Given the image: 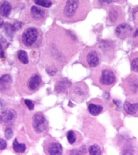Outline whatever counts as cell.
Segmentation results:
<instances>
[{
  "mask_svg": "<svg viewBox=\"0 0 138 155\" xmlns=\"http://www.w3.org/2000/svg\"><path fill=\"white\" fill-rule=\"evenodd\" d=\"M5 136L7 139H10L13 137V131L10 128H8L6 129L5 132Z\"/></svg>",
  "mask_w": 138,
  "mask_h": 155,
  "instance_id": "24",
  "label": "cell"
},
{
  "mask_svg": "<svg viewBox=\"0 0 138 155\" xmlns=\"http://www.w3.org/2000/svg\"><path fill=\"white\" fill-rule=\"evenodd\" d=\"M67 137L70 144L73 145L77 142V134L74 131H69L67 133Z\"/></svg>",
  "mask_w": 138,
  "mask_h": 155,
  "instance_id": "20",
  "label": "cell"
},
{
  "mask_svg": "<svg viewBox=\"0 0 138 155\" xmlns=\"http://www.w3.org/2000/svg\"><path fill=\"white\" fill-rule=\"evenodd\" d=\"M131 67L134 71L138 73V57H136L133 59L131 63Z\"/></svg>",
  "mask_w": 138,
  "mask_h": 155,
  "instance_id": "23",
  "label": "cell"
},
{
  "mask_svg": "<svg viewBox=\"0 0 138 155\" xmlns=\"http://www.w3.org/2000/svg\"><path fill=\"white\" fill-rule=\"evenodd\" d=\"M31 14L35 20L40 21L45 17V12L36 6H33L31 8Z\"/></svg>",
  "mask_w": 138,
  "mask_h": 155,
  "instance_id": "16",
  "label": "cell"
},
{
  "mask_svg": "<svg viewBox=\"0 0 138 155\" xmlns=\"http://www.w3.org/2000/svg\"><path fill=\"white\" fill-rule=\"evenodd\" d=\"M12 84V79L10 75L5 74L0 77V92L9 90Z\"/></svg>",
  "mask_w": 138,
  "mask_h": 155,
  "instance_id": "12",
  "label": "cell"
},
{
  "mask_svg": "<svg viewBox=\"0 0 138 155\" xmlns=\"http://www.w3.org/2000/svg\"><path fill=\"white\" fill-rule=\"evenodd\" d=\"M34 2L36 5L45 8H49L52 5L51 0H34Z\"/></svg>",
  "mask_w": 138,
  "mask_h": 155,
  "instance_id": "22",
  "label": "cell"
},
{
  "mask_svg": "<svg viewBox=\"0 0 138 155\" xmlns=\"http://www.w3.org/2000/svg\"><path fill=\"white\" fill-rule=\"evenodd\" d=\"M99 57L97 52L94 50L89 51L86 56V63L90 67H96L99 64Z\"/></svg>",
  "mask_w": 138,
  "mask_h": 155,
  "instance_id": "13",
  "label": "cell"
},
{
  "mask_svg": "<svg viewBox=\"0 0 138 155\" xmlns=\"http://www.w3.org/2000/svg\"><path fill=\"white\" fill-rule=\"evenodd\" d=\"M3 57H4V51L1 43H0V58H3Z\"/></svg>",
  "mask_w": 138,
  "mask_h": 155,
  "instance_id": "27",
  "label": "cell"
},
{
  "mask_svg": "<svg viewBox=\"0 0 138 155\" xmlns=\"http://www.w3.org/2000/svg\"><path fill=\"white\" fill-rule=\"evenodd\" d=\"M79 0H67L63 10L64 16L67 19H72L74 17L79 7Z\"/></svg>",
  "mask_w": 138,
  "mask_h": 155,
  "instance_id": "8",
  "label": "cell"
},
{
  "mask_svg": "<svg viewBox=\"0 0 138 155\" xmlns=\"http://www.w3.org/2000/svg\"><path fill=\"white\" fill-rule=\"evenodd\" d=\"M134 37H138V29H136L135 33H134Z\"/></svg>",
  "mask_w": 138,
  "mask_h": 155,
  "instance_id": "30",
  "label": "cell"
},
{
  "mask_svg": "<svg viewBox=\"0 0 138 155\" xmlns=\"http://www.w3.org/2000/svg\"><path fill=\"white\" fill-rule=\"evenodd\" d=\"M25 103L26 105V106L28 107V108L29 109V110H33L34 109V104L33 103L32 101L29 100H25Z\"/></svg>",
  "mask_w": 138,
  "mask_h": 155,
  "instance_id": "25",
  "label": "cell"
},
{
  "mask_svg": "<svg viewBox=\"0 0 138 155\" xmlns=\"http://www.w3.org/2000/svg\"><path fill=\"white\" fill-rule=\"evenodd\" d=\"M16 117V112L12 109H7L0 113V122L4 124L14 123Z\"/></svg>",
  "mask_w": 138,
  "mask_h": 155,
  "instance_id": "9",
  "label": "cell"
},
{
  "mask_svg": "<svg viewBox=\"0 0 138 155\" xmlns=\"http://www.w3.org/2000/svg\"><path fill=\"white\" fill-rule=\"evenodd\" d=\"M103 105L100 104L96 103H89L88 106V110L89 112L92 116H96L100 114V113L103 110Z\"/></svg>",
  "mask_w": 138,
  "mask_h": 155,
  "instance_id": "14",
  "label": "cell"
},
{
  "mask_svg": "<svg viewBox=\"0 0 138 155\" xmlns=\"http://www.w3.org/2000/svg\"><path fill=\"white\" fill-rule=\"evenodd\" d=\"M3 26V21L1 17H0V28H2Z\"/></svg>",
  "mask_w": 138,
  "mask_h": 155,
  "instance_id": "29",
  "label": "cell"
},
{
  "mask_svg": "<svg viewBox=\"0 0 138 155\" xmlns=\"http://www.w3.org/2000/svg\"><path fill=\"white\" fill-rule=\"evenodd\" d=\"M88 152L91 155H100L102 154L100 147L97 144H93L89 146L88 148Z\"/></svg>",
  "mask_w": 138,
  "mask_h": 155,
  "instance_id": "21",
  "label": "cell"
},
{
  "mask_svg": "<svg viewBox=\"0 0 138 155\" xmlns=\"http://www.w3.org/2000/svg\"><path fill=\"white\" fill-rule=\"evenodd\" d=\"M13 149L15 152L18 153H25L26 150V146L25 144H20L18 142L17 139H15L13 142Z\"/></svg>",
  "mask_w": 138,
  "mask_h": 155,
  "instance_id": "18",
  "label": "cell"
},
{
  "mask_svg": "<svg viewBox=\"0 0 138 155\" xmlns=\"http://www.w3.org/2000/svg\"><path fill=\"white\" fill-rule=\"evenodd\" d=\"M123 109L129 115H137L138 114V101H133V100H126L123 105Z\"/></svg>",
  "mask_w": 138,
  "mask_h": 155,
  "instance_id": "10",
  "label": "cell"
},
{
  "mask_svg": "<svg viewBox=\"0 0 138 155\" xmlns=\"http://www.w3.org/2000/svg\"><path fill=\"white\" fill-rule=\"evenodd\" d=\"M39 31L37 28L32 27L26 29L22 35V42L26 47L33 46L38 40Z\"/></svg>",
  "mask_w": 138,
  "mask_h": 155,
  "instance_id": "5",
  "label": "cell"
},
{
  "mask_svg": "<svg viewBox=\"0 0 138 155\" xmlns=\"http://www.w3.org/2000/svg\"><path fill=\"white\" fill-rule=\"evenodd\" d=\"M101 4H109L112 2V0H99Z\"/></svg>",
  "mask_w": 138,
  "mask_h": 155,
  "instance_id": "28",
  "label": "cell"
},
{
  "mask_svg": "<svg viewBox=\"0 0 138 155\" xmlns=\"http://www.w3.org/2000/svg\"><path fill=\"white\" fill-rule=\"evenodd\" d=\"M12 10L11 4L8 2L4 0L0 4V14L3 17H8Z\"/></svg>",
  "mask_w": 138,
  "mask_h": 155,
  "instance_id": "15",
  "label": "cell"
},
{
  "mask_svg": "<svg viewBox=\"0 0 138 155\" xmlns=\"http://www.w3.org/2000/svg\"><path fill=\"white\" fill-rule=\"evenodd\" d=\"M44 151L47 154L59 155L63 153V147L59 142L50 139L45 142Z\"/></svg>",
  "mask_w": 138,
  "mask_h": 155,
  "instance_id": "6",
  "label": "cell"
},
{
  "mask_svg": "<svg viewBox=\"0 0 138 155\" xmlns=\"http://www.w3.org/2000/svg\"><path fill=\"white\" fill-rule=\"evenodd\" d=\"M123 88L127 95L136 94L138 93V78L135 77H128L123 82Z\"/></svg>",
  "mask_w": 138,
  "mask_h": 155,
  "instance_id": "7",
  "label": "cell"
},
{
  "mask_svg": "<svg viewBox=\"0 0 138 155\" xmlns=\"http://www.w3.org/2000/svg\"><path fill=\"white\" fill-rule=\"evenodd\" d=\"M33 132L37 135L43 134L48 128V122L42 112H37L33 116L31 121Z\"/></svg>",
  "mask_w": 138,
  "mask_h": 155,
  "instance_id": "2",
  "label": "cell"
},
{
  "mask_svg": "<svg viewBox=\"0 0 138 155\" xmlns=\"http://www.w3.org/2000/svg\"><path fill=\"white\" fill-rule=\"evenodd\" d=\"M132 33V27L127 24H121L116 28L115 33L121 39L127 38Z\"/></svg>",
  "mask_w": 138,
  "mask_h": 155,
  "instance_id": "11",
  "label": "cell"
},
{
  "mask_svg": "<svg viewBox=\"0 0 138 155\" xmlns=\"http://www.w3.org/2000/svg\"><path fill=\"white\" fill-rule=\"evenodd\" d=\"M22 86L25 87V91L29 93L35 92L40 87L42 82L41 77L38 74H33L28 77L25 82H21Z\"/></svg>",
  "mask_w": 138,
  "mask_h": 155,
  "instance_id": "4",
  "label": "cell"
},
{
  "mask_svg": "<svg viewBox=\"0 0 138 155\" xmlns=\"http://www.w3.org/2000/svg\"><path fill=\"white\" fill-rule=\"evenodd\" d=\"M70 85V82L67 79H62L58 81L55 86V89L58 92H63L66 91Z\"/></svg>",
  "mask_w": 138,
  "mask_h": 155,
  "instance_id": "17",
  "label": "cell"
},
{
  "mask_svg": "<svg viewBox=\"0 0 138 155\" xmlns=\"http://www.w3.org/2000/svg\"><path fill=\"white\" fill-rule=\"evenodd\" d=\"M95 84L106 91H109L116 82V77L114 71L109 68L102 70L95 79Z\"/></svg>",
  "mask_w": 138,
  "mask_h": 155,
  "instance_id": "1",
  "label": "cell"
},
{
  "mask_svg": "<svg viewBox=\"0 0 138 155\" xmlns=\"http://www.w3.org/2000/svg\"><path fill=\"white\" fill-rule=\"evenodd\" d=\"M7 142L3 139H0V151L5 150V149L7 147Z\"/></svg>",
  "mask_w": 138,
  "mask_h": 155,
  "instance_id": "26",
  "label": "cell"
},
{
  "mask_svg": "<svg viewBox=\"0 0 138 155\" xmlns=\"http://www.w3.org/2000/svg\"><path fill=\"white\" fill-rule=\"evenodd\" d=\"M70 96V98L76 102H82L88 97V86L84 82L77 83L71 87Z\"/></svg>",
  "mask_w": 138,
  "mask_h": 155,
  "instance_id": "3",
  "label": "cell"
},
{
  "mask_svg": "<svg viewBox=\"0 0 138 155\" xmlns=\"http://www.w3.org/2000/svg\"><path fill=\"white\" fill-rule=\"evenodd\" d=\"M17 58L19 61L22 63L26 64L28 63V54L26 51H19L17 52Z\"/></svg>",
  "mask_w": 138,
  "mask_h": 155,
  "instance_id": "19",
  "label": "cell"
}]
</instances>
